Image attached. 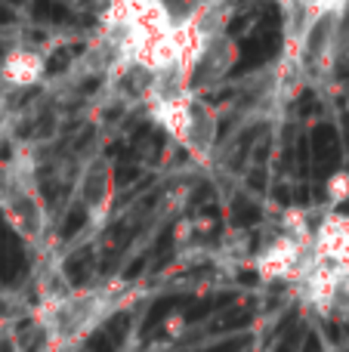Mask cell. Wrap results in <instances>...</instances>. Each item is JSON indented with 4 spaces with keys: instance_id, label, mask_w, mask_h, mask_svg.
<instances>
[{
    "instance_id": "4",
    "label": "cell",
    "mask_w": 349,
    "mask_h": 352,
    "mask_svg": "<svg viewBox=\"0 0 349 352\" xmlns=\"http://www.w3.org/2000/svg\"><path fill=\"white\" fill-rule=\"evenodd\" d=\"M47 74V59L31 47H12L0 62V84L10 90H31Z\"/></svg>"
},
{
    "instance_id": "3",
    "label": "cell",
    "mask_w": 349,
    "mask_h": 352,
    "mask_svg": "<svg viewBox=\"0 0 349 352\" xmlns=\"http://www.w3.org/2000/svg\"><path fill=\"white\" fill-rule=\"evenodd\" d=\"M235 59H238V50H235V43L226 34L210 37L201 59L195 62V72H192V93L198 96V90L216 87L229 74V68L235 65Z\"/></svg>"
},
{
    "instance_id": "5",
    "label": "cell",
    "mask_w": 349,
    "mask_h": 352,
    "mask_svg": "<svg viewBox=\"0 0 349 352\" xmlns=\"http://www.w3.org/2000/svg\"><path fill=\"white\" fill-rule=\"evenodd\" d=\"M78 195L80 204L87 207L93 219H102L111 204V170L105 161H90L84 170L78 173Z\"/></svg>"
},
{
    "instance_id": "6",
    "label": "cell",
    "mask_w": 349,
    "mask_h": 352,
    "mask_svg": "<svg viewBox=\"0 0 349 352\" xmlns=\"http://www.w3.org/2000/svg\"><path fill=\"white\" fill-rule=\"evenodd\" d=\"M325 201L331 210H337L340 204H346L349 201V170H334L331 176L325 179Z\"/></svg>"
},
{
    "instance_id": "1",
    "label": "cell",
    "mask_w": 349,
    "mask_h": 352,
    "mask_svg": "<svg viewBox=\"0 0 349 352\" xmlns=\"http://www.w3.org/2000/svg\"><path fill=\"white\" fill-rule=\"evenodd\" d=\"M109 312V297L105 291H84V294H68L49 303L47 316H43V334L49 343L65 346L74 343L93 331V324H99Z\"/></svg>"
},
{
    "instance_id": "2",
    "label": "cell",
    "mask_w": 349,
    "mask_h": 352,
    "mask_svg": "<svg viewBox=\"0 0 349 352\" xmlns=\"http://www.w3.org/2000/svg\"><path fill=\"white\" fill-rule=\"evenodd\" d=\"M216 142H220V115L210 109L207 102L195 96L189 111V124H185V133L179 140V146L189 148L198 161H210V155L216 152Z\"/></svg>"
}]
</instances>
